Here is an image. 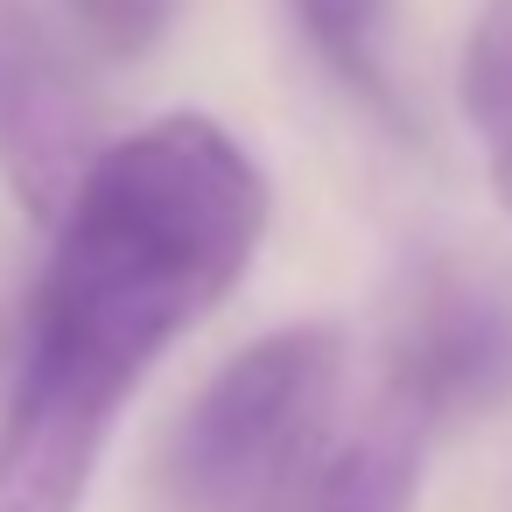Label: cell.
Returning a JSON list of instances; mask_svg holds the SVG:
<instances>
[{
  "instance_id": "52a82bcc",
  "label": "cell",
  "mask_w": 512,
  "mask_h": 512,
  "mask_svg": "<svg viewBox=\"0 0 512 512\" xmlns=\"http://www.w3.org/2000/svg\"><path fill=\"white\" fill-rule=\"evenodd\" d=\"M463 120L484 148L498 204L512 211V0H484L463 36Z\"/></svg>"
},
{
  "instance_id": "ba28073f",
  "label": "cell",
  "mask_w": 512,
  "mask_h": 512,
  "mask_svg": "<svg viewBox=\"0 0 512 512\" xmlns=\"http://www.w3.org/2000/svg\"><path fill=\"white\" fill-rule=\"evenodd\" d=\"M57 8L71 15V29L99 50V57H148L176 15H183V0H57Z\"/></svg>"
},
{
  "instance_id": "7a4b0ae2",
  "label": "cell",
  "mask_w": 512,
  "mask_h": 512,
  "mask_svg": "<svg viewBox=\"0 0 512 512\" xmlns=\"http://www.w3.org/2000/svg\"><path fill=\"white\" fill-rule=\"evenodd\" d=\"M337 365L344 344L323 323L274 330L225 358L162 449L176 512H274L281 491L330 442Z\"/></svg>"
},
{
  "instance_id": "6da1fadb",
  "label": "cell",
  "mask_w": 512,
  "mask_h": 512,
  "mask_svg": "<svg viewBox=\"0 0 512 512\" xmlns=\"http://www.w3.org/2000/svg\"><path fill=\"white\" fill-rule=\"evenodd\" d=\"M260 232L267 183L253 155L197 113L155 120L92 162L57 218L0 400V512H78L120 407L232 295Z\"/></svg>"
},
{
  "instance_id": "5b68a950",
  "label": "cell",
  "mask_w": 512,
  "mask_h": 512,
  "mask_svg": "<svg viewBox=\"0 0 512 512\" xmlns=\"http://www.w3.org/2000/svg\"><path fill=\"white\" fill-rule=\"evenodd\" d=\"M421 449H428V428L379 400L358 428L330 435L309 456V470L281 491L274 512H414Z\"/></svg>"
},
{
  "instance_id": "8992f818",
  "label": "cell",
  "mask_w": 512,
  "mask_h": 512,
  "mask_svg": "<svg viewBox=\"0 0 512 512\" xmlns=\"http://www.w3.org/2000/svg\"><path fill=\"white\" fill-rule=\"evenodd\" d=\"M288 15L309 43V57L386 127H407L400 85H393V0H288Z\"/></svg>"
},
{
  "instance_id": "277c9868",
  "label": "cell",
  "mask_w": 512,
  "mask_h": 512,
  "mask_svg": "<svg viewBox=\"0 0 512 512\" xmlns=\"http://www.w3.org/2000/svg\"><path fill=\"white\" fill-rule=\"evenodd\" d=\"M99 162L92 92L36 0H0V169L29 218H64Z\"/></svg>"
},
{
  "instance_id": "3957f363",
  "label": "cell",
  "mask_w": 512,
  "mask_h": 512,
  "mask_svg": "<svg viewBox=\"0 0 512 512\" xmlns=\"http://www.w3.org/2000/svg\"><path fill=\"white\" fill-rule=\"evenodd\" d=\"M512 393V281L477 260H421L386 323V407L428 435Z\"/></svg>"
}]
</instances>
